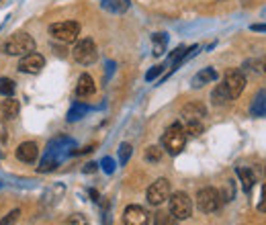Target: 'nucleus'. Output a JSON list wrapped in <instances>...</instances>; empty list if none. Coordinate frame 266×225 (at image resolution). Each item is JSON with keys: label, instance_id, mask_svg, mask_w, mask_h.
<instances>
[{"label": "nucleus", "instance_id": "f257e3e1", "mask_svg": "<svg viewBox=\"0 0 266 225\" xmlns=\"http://www.w3.org/2000/svg\"><path fill=\"white\" fill-rule=\"evenodd\" d=\"M72 150H74V140H70V138H56V140H52L48 144L46 154H43V158H41V164L37 166V172L46 174V172L56 170L62 164L64 158L70 156Z\"/></svg>", "mask_w": 266, "mask_h": 225}, {"label": "nucleus", "instance_id": "f03ea898", "mask_svg": "<svg viewBox=\"0 0 266 225\" xmlns=\"http://www.w3.org/2000/svg\"><path fill=\"white\" fill-rule=\"evenodd\" d=\"M162 146H164V150L170 156H178L184 150V146H186V131H184V127L180 123H172L164 131V135H162Z\"/></svg>", "mask_w": 266, "mask_h": 225}, {"label": "nucleus", "instance_id": "7ed1b4c3", "mask_svg": "<svg viewBox=\"0 0 266 225\" xmlns=\"http://www.w3.org/2000/svg\"><path fill=\"white\" fill-rule=\"evenodd\" d=\"M2 52L6 56H27L31 52H35V39L29 33H14L10 39L4 41Z\"/></svg>", "mask_w": 266, "mask_h": 225}, {"label": "nucleus", "instance_id": "20e7f679", "mask_svg": "<svg viewBox=\"0 0 266 225\" xmlns=\"http://www.w3.org/2000/svg\"><path fill=\"white\" fill-rule=\"evenodd\" d=\"M50 35L64 41V43H74L80 35V25L76 20H62L50 25Z\"/></svg>", "mask_w": 266, "mask_h": 225}, {"label": "nucleus", "instance_id": "39448f33", "mask_svg": "<svg viewBox=\"0 0 266 225\" xmlns=\"http://www.w3.org/2000/svg\"><path fill=\"white\" fill-rule=\"evenodd\" d=\"M72 56L78 64L82 66H90L96 62L98 58V50H96V43L92 39H82L74 45V50H72Z\"/></svg>", "mask_w": 266, "mask_h": 225}, {"label": "nucleus", "instance_id": "423d86ee", "mask_svg": "<svg viewBox=\"0 0 266 225\" xmlns=\"http://www.w3.org/2000/svg\"><path fill=\"white\" fill-rule=\"evenodd\" d=\"M196 207L203 213H215L221 207V194L211 186L201 188L196 192Z\"/></svg>", "mask_w": 266, "mask_h": 225}, {"label": "nucleus", "instance_id": "0eeeda50", "mask_svg": "<svg viewBox=\"0 0 266 225\" xmlns=\"http://www.w3.org/2000/svg\"><path fill=\"white\" fill-rule=\"evenodd\" d=\"M170 213L176 219H188L192 213V200L188 198L186 192H174L170 196Z\"/></svg>", "mask_w": 266, "mask_h": 225}, {"label": "nucleus", "instance_id": "6e6552de", "mask_svg": "<svg viewBox=\"0 0 266 225\" xmlns=\"http://www.w3.org/2000/svg\"><path fill=\"white\" fill-rule=\"evenodd\" d=\"M170 198V182L166 178H158L150 188H148V202L150 205H162L164 200Z\"/></svg>", "mask_w": 266, "mask_h": 225}, {"label": "nucleus", "instance_id": "1a4fd4ad", "mask_svg": "<svg viewBox=\"0 0 266 225\" xmlns=\"http://www.w3.org/2000/svg\"><path fill=\"white\" fill-rule=\"evenodd\" d=\"M224 84H226L228 92H230V96H232V100H234V98H238V96L244 92V88H246V76H244L242 70H230V72L226 74Z\"/></svg>", "mask_w": 266, "mask_h": 225}, {"label": "nucleus", "instance_id": "9d476101", "mask_svg": "<svg viewBox=\"0 0 266 225\" xmlns=\"http://www.w3.org/2000/svg\"><path fill=\"white\" fill-rule=\"evenodd\" d=\"M43 66H46V58H43L41 54H27L20 58L18 62V72H23V74H39L43 70Z\"/></svg>", "mask_w": 266, "mask_h": 225}, {"label": "nucleus", "instance_id": "9b49d317", "mask_svg": "<svg viewBox=\"0 0 266 225\" xmlns=\"http://www.w3.org/2000/svg\"><path fill=\"white\" fill-rule=\"evenodd\" d=\"M123 221L125 225H150L148 213L140 205H129L123 213Z\"/></svg>", "mask_w": 266, "mask_h": 225}, {"label": "nucleus", "instance_id": "f8f14e48", "mask_svg": "<svg viewBox=\"0 0 266 225\" xmlns=\"http://www.w3.org/2000/svg\"><path fill=\"white\" fill-rule=\"evenodd\" d=\"M39 156V148L35 142H25L16 148V160L18 162H25V164H33Z\"/></svg>", "mask_w": 266, "mask_h": 225}, {"label": "nucleus", "instance_id": "ddd939ff", "mask_svg": "<svg viewBox=\"0 0 266 225\" xmlns=\"http://www.w3.org/2000/svg\"><path fill=\"white\" fill-rule=\"evenodd\" d=\"M18 110H20L18 100H14L10 96H6V100H0V123L14 119L18 115Z\"/></svg>", "mask_w": 266, "mask_h": 225}, {"label": "nucleus", "instance_id": "4468645a", "mask_svg": "<svg viewBox=\"0 0 266 225\" xmlns=\"http://www.w3.org/2000/svg\"><path fill=\"white\" fill-rule=\"evenodd\" d=\"M94 90H96V86H94V80H92L90 74H82V76L78 78V84H76V96H80V98H88V96H92V94H94Z\"/></svg>", "mask_w": 266, "mask_h": 225}, {"label": "nucleus", "instance_id": "2eb2a0df", "mask_svg": "<svg viewBox=\"0 0 266 225\" xmlns=\"http://www.w3.org/2000/svg\"><path fill=\"white\" fill-rule=\"evenodd\" d=\"M205 115H207V108L203 104H198V102H188L182 108V117L186 121H201Z\"/></svg>", "mask_w": 266, "mask_h": 225}, {"label": "nucleus", "instance_id": "dca6fc26", "mask_svg": "<svg viewBox=\"0 0 266 225\" xmlns=\"http://www.w3.org/2000/svg\"><path fill=\"white\" fill-rule=\"evenodd\" d=\"M217 80V72L213 70V68H205V70L196 72L194 78H192V88H203L205 84H211Z\"/></svg>", "mask_w": 266, "mask_h": 225}, {"label": "nucleus", "instance_id": "f3484780", "mask_svg": "<svg viewBox=\"0 0 266 225\" xmlns=\"http://www.w3.org/2000/svg\"><path fill=\"white\" fill-rule=\"evenodd\" d=\"M250 112H252V117H264L266 115V88L256 92L252 106H250Z\"/></svg>", "mask_w": 266, "mask_h": 225}, {"label": "nucleus", "instance_id": "a211bd4d", "mask_svg": "<svg viewBox=\"0 0 266 225\" xmlns=\"http://www.w3.org/2000/svg\"><path fill=\"white\" fill-rule=\"evenodd\" d=\"M211 100H213L215 106H224V104H228V102L232 100V96H230V92H228L226 84H217V86H215V90L211 92Z\"/></svg>", "mask_w": 266, "mask_h": 225}, {"label": "nucleus", "instance_id": "6ab92c4d", "mask_svg": "<svg viewBox=\"0 0 266 225\" xmlns=\"http://www.w3.org/2000/svg\"><path fill=\"white\" fill-rule=\"evenodd\" d=\"M64 192H66L64 184H54L46 190V194H43V202H46V205H56V202H60V198L64 196Z\"/></svg>", "mask_w": 266, "mask_h": 225}, {"label": "nucleus", "instance_id": "aec40b11", "mask_svg": "<svg viewBox=\"0 0 266 225\" xmlns=\"http://www.w3.org/2000/svg\"><path fill=\"white\" fill-rule=\"evenodd\" d=\"M236 172H238V176H240V180H242L244 190L250 192L252 186H254V182H256V176L252 174V170H248V168H236Z\"/></svg>", "mask_w": 266, "mask_h": 225}, {"label": "nucleus", "instance_id": "412c9836", "mask_svg": "<svg viewBox=\"0 0 266 225\" xmlns=\"http://www.w3.org/2000/svg\"><path fill=\"white\" fill-rule=\"evenodd\" d=\"M100 2L110 12H125L129 8V0H100Z\"/></svg>", "mask_w": 266, "mask_h": 225}, {"label": "nucleus", "instance_id": "4be33fe9", "mask_svg": "<svg viewBox=\"0 0 266 225\" xmlns=\"http://www.w3.org/2000/svg\"><path fill=\"white\" fill-rule=\"evenodd\" d=\"M154 41V56H162L166 52V43H168V35L166 33H156L152 37Z\"/></svg>", "mask_w": 266, "mask_h": 225}, {"label": "nucleus", "instance_id": "5701e85b", "mask_svg": "<svg viewBox=\"0 0 266 225\" xmlns=\"http://www.w3.org/2000/svg\"><path fill=\"white\" fill-rule=\"evenodd\" d=\"M154 225H178V219L170 211H158L156 217H154Z\"/></svg>", "mask_w": 266, "mask_h": 225}, {"label": "nucleus", "instance_id": "b1692460", "mask_svg": "<svg viewBox=\"0 0 266 225\" xmlns=\"http://www.w3.org/2000/svg\"><path fill=\"white\" fill-rule=\"evenodd\" d=\"M86 112H88V106L86 104H80V102H76L70 110H68V121L70 123H74V121H80L84 115H86Z\"/></svg>", "mask_w": 266, "mask_h": 225}, {"label": "nucleus", "instance_id": "393cba45", "mask_svg": "<svg viewBox=\"0 0 266 225\" xmlns=\"http://www.w3.org/2000/svg\"><path fill=\"white\" fill-rule=\"evenodd\" d=\"M12 92H14V82L10 78H0V94L12 96Z\"/></svg>", "mask_w": 266, "mask_h": 225}, {"label": "nucleus", "instance_id": "a878e982", "mask_svg": "<svg viewBox=\"0 0 266 225\" xmlns=\"http://www.w3.org/2000/svg\"><path fill=\"white\" fill-rule=\"evenodd\" d=\"M146 160L148 162H160L162 160V150L158 146H150L146 150Z\"/></svg>", "mask_w": 266, "mask_h": 225}, {"label": "nucleus", "instance_id": "bb28decb", "mask_svg": "<svg viewBox=\"0 0 266 225\" xmlns=\"http://www.w3.org/2000/svg\"><path fill=\"white\" fill-rule=\"evenodd\" d=\"M131 154H133V148H131L129 144H121V146H119V162H121V166H125V164L129 162Z\"/></svg>", "mask_w": 266, "mask_h": 225}, {"label": "nucleus", "instance_id": "cd10ccee", "mask_svg": "<svg viewBox=\"0 0 266 225\" xmlns=\"http://www.w3.org/2000/svg\"><path fill=\"white\" fill-rule=\"evenodd\" d=\"M100 168H102V172L104 174H113L115 172V168H117V164H115V160H113V158H102V160H100Z\"/></svg>", "mask_w": 266, "mask_h": 225}, {"label": "nucleus", "instance_id": "c85d7f7f", "mask_svg": "<svg viewBox=\"0 0 266 225\" xmlns=\"http://www.w3.org/2000/svg\"><path fill=\"white\" fill-rule=\"evenodd\" d=\"M184 131L190 133V135H201L203 123H201V121H186V129H184Z\"/></svg>", "mask_w": 266, "mask_h": 225}, {"label": "nucleus", "instance_id": "c756f323", "mask_svg": "<svg viewBox=\"0 0 266 225\" xmlns=\"http://www.w3.org/2000/svg\"><path fill=\"white\" fill-rule=\"evenodd\" d=\"M66 225H88V219L82 213H74L66 219Z\"/></svg>", "mask_w": 266, "mask_h": 225}, {"label": "nucleus", "instance_id": "7c9ffc66", "mask_svg": "<svg viewBox=\"0 0 266 225\" xmlns=\"http://www.w3.org/2000/svg\"><path fill=\"white\" fill-rule=\"evenodd\" d=\"M18 217H20V211L18 209H14V211H10L2 221H0V225H14L16 221H18Z\"/></svg>", "mask_w": 266, "mask_h": 225}, {"label": "nucleus", "instance_id": "2f4dec72", "mask_svg": "<svg viewBox=\"0 0 266 225\" xmlns=\"http://www.w3.org/2000/svg\"><path fill=\"white\" fill-rule=\"evenodd\" d=\"M162 72H164V66H154L152 70H148V74H146V80H148V82L156 80V78H158Z\"/></svg>", "mask_w": 266, "mask_h": 225}, {"label": "nucleus", "instance_id": "473e14b6", "mask_svg": "<svg viewBox=\"0 0 266 225\" xmlns=\"http://www.w3.org/2000/svg\"><path fill=\"white\" fill-rule=\"evenodd\" d=\"M258 209H260L262 213H266V184L262 186V198H260V205H258Z\"/></svg>", "mask_w": 266, "mask_h": 225}, {"label": "nucleus", "instance_id": "72a5a7b5", "mask_svg": "<svg viewBox=\"0 0 266 225\" xmlns=\"http://www.w3.org/2000/svg\"><path fill=\"white\" fill-rule=\"evenodd\" d=\"M96 168H98V164H94V162H88V164L82 168V172H84V174H92V172H96Z\"/></svg>", "mask_w": 266, "mask_h": 225}, {"label": "nucleus", "instance_id": "f704fd0d", "mask_svg": "<svg viewBox=\"0 0 266 225\" xmlns=\"http://www.w3.org/2000/svg\"><path fill=\"white\" fill-rule=\"evenodd\" d=\"M250 29L256 33H266V22H256V25H252Z\"/></svg>", "mask_w": 266, "mask_h": 225}, {"label": "nucleus", "instance_id": "c9c22d12", "mask_svg": "<svg viewBox=\"0 0 266 225\" xmlns=\"http://www.w3.org/2000/svg\"><path fill=\"white\" fill-rule=\"evenodd\" d=\"M88 194L92 196V200H94V202H98V200H100V196H98V192H96L94 188H90V190H88Z\"/></svg>", "mask_w": 266, "mask_h": 225}, {"label": "nucleus", "instance_id": "e433bc0d", "mask_svg": "<svg viewBox=\"0 0 266 225\" xmlns=\"http://www.w3.org/2000/svg\"><path fill=\"white\" fill-rule=\"evenodd\" d=\"M264 70H266V62H264Z\"/></svg>", "mask_w": 266, "mask_h": 225}, {"label": "nucleus", "instance_id": "4c0bfd02", "mask_svg": "<svg viewBox=\"0 0 266 225\" xmlns=\"http://www.w3.org/2000/svg\"><path fill=\"white\" fill-rule=\"evenodd\" d=\"M0 186H2V184H0Z\"/></svg>", "mask_w": 266, "mask_h": 225}]
</instances>
